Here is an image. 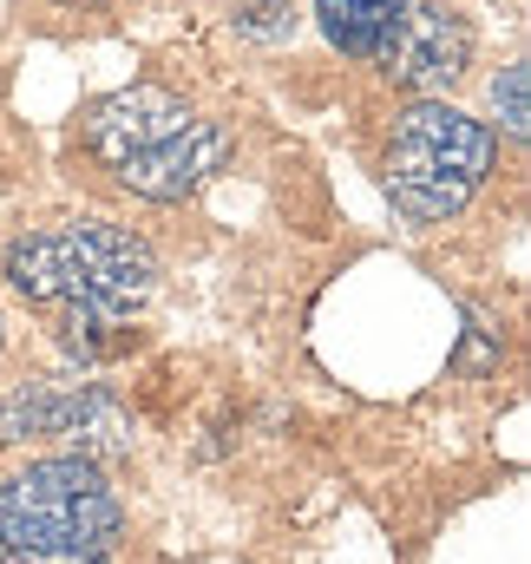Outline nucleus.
Here are the masks:
<instances>
[{"label":"nucleus","instance_id":"1","mask_svg":"<svg viewBox=\"0 0 531 564\" xmlns=\"http://www.w3.org/2000/svg\"><path fill=\"white\" fill-rule=\"evenodd\" d=\"M7 282L26 302L66 308V315H126L151 295L158 257L151 243L112 224H66V230H40L20 237L7 250Z\"/></svg>","mask_w":531,"mask_h":564},{"label":"nucleus","instance_id":"2","mask_svg":"<svg viewBox=\"0 0 531 564\" xmlns=\"http://www.w3.org/2000/svg\"><path fill=\"white\" fill-rule=\"evenodd\" d=\"M126 519L119 499L106 492L99 466L86 453L66 459H33L26 473L0 479V545L7 552H79L106 558L119 545Z\"/></svg>","mask_w":531,"mask_h":564},{"label":"nucleus","instance_id":"3","mask_svg":"<svg viewBox=\"0 0 531 564\" xmlns=\"http://www.w3.org/2000/svg\"><path fill=\"white\" fill-rule=\"evenodd\" d=\"M492 171V132L453 106H407L388 144V191L394 210L413 224H446L466 210V197L486 184Z\"/></svg>","mask_w":531,"mask_h":564},{"label":"nucleus","instance_id":"4","mask_svg":"<svg viewBox=\"0 0 531 564\" xmlns=\"http://www.w3.org/2000/svg\"><path fill=\"white\" fill-rule=\"evenodd\" d=\"M466 59H473V33H466L459 13H446V7H407L381 66L394 73L400 86H413V93H446L466 73Z\"/></svg>","mask_w":531,"mask_h":564},{"label":"nucleus","instance_id":"5","mask_svg":"<svg viewBox=\"0 0 531 564\" xmlns=\"http://www.w3.org/2000/svg\"><path fill=\"white\" fill-rule=\"evenodd\" d=\"M184 126H191V112H184L177 93H164V86H126V93H112V99H99L86 112V144L106 164H126V158L151 151V144L177 139Z\"/></svg>","mask_w":531,"mask_h":564},{"label":"nucleus","instance_id":"6","mask_svg":"<svg viewBox=\"0 0 531 564\" xmlns=\"http://www.w3.org/2000/svg\"><path fill=\"white\" fill-rule=\"evenodd\" d=\"M230 158V132L224 126H204V119H191L177 139L151 144V151H138L119 164V177H126V191L138 197H158V204H177V197H191L217 164Z\"/></svg>","mask_w":531,"mask_h":564},{"label":"nucleus","instance_id":"7","mask_svg":"<svg viewBox=\"0 0 531 564\" xmlns=\"http://www.w3.org/2000/svg\"><path fill=\"white\" fill-rule=\"evenodd\" d=\"M315 13H322V33L348 59H388L407 0H315Z\"/></svg>","mask_w":531,"mask_h":564},{"label":"nucleus","instance_id":"8","mask_svg":"<svg viewBox=\"0 0 531 564\" xmlns=\"http://www.w3.org/2000/svg\"><path fill=\"white\" fill-rule=\"evenodd\" d=\"M525 86H531V66H506L499 79H492V112H499V126L506 132H525L531 126V106H525Z\"/></svg>","mask_w":531,"mask_h":564},{"label":"nucleus","instance_id":"9","mask_svg":"<svg viewBox=\"0 0 531 564\" xmlns=\"http://www.w3.org/2000/svg\"><path fill=\"white\" fill-rule=\"evenodd\" d=\"M237 26H243L250 40H289V33H295V13H289V0H250V7L237 13Z\"/></svg>","mask_w":531,"mask_h":564},{"label":"nucleus","instance_id":"10","mask_svg":"<svg viewBox=\"0 0 531 564\" xmlns=\"http://www.w3.org/2000/svg\"><path fill=\"white\" fill-rule=\"evenodd\" d=\"M7 564H106V558H79V552H7Z\"/></svg>","mask_w":531,"mask_h":564}]
</instances>
